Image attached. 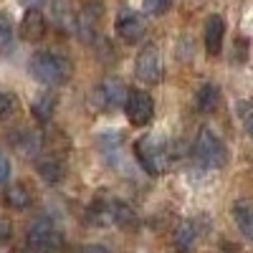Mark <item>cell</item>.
Returning a JSON list of instances; mask_svg holds the SVG:
<instances>
[{"label": "cell", "mask_w": 253, "mask_h": 253, "mask_svg": "<svg viewBox=\"0 0 253 253\" xmlns=\"http://www.w3.org/2000/svg\"><path fill=\"white\" fill-rule=\"evenodd\" d=\"M15 109H18V96L13 91H3V89H0V119L10 117Z\"/></svg>", "instance_id": "cell-21"}, {"label": "cell", "mask_w": 253, "mask_h": 253, "mask_svg": "<svg viewBox=\"0 0 253 253\" xmlns=\"http://www.w3.org/2000/svg\"><path fill=\"white\" fill-rule=\"evenodd\" d=\"M233 220L241 228L243 238H253V203L248 198H241L233 203Z\"/></svg>", "instance_id": "cell-12"}, {"label": "cell", "mask_w": 253, "mask_h": 253, "mask_svg": "<svg viewBox=\"0 0 253 253\" xmlns=\"http://www.w3.org/2000/svg\"><path fill=\"white\" fill-rule=\"evenodd\" d=\"M46 15L41 13V10H36V8H31V10H26V15H23V20H20V36H23L26 41H41L46 36Z\"/></svg>", "instance_id": "cell-10"}, {"label": "cell", "mask_w": 253, "mask_h": 253, "mask_svg": "<svg viewBox=\"0 0 253 253\" xmlns=\"http://www.w3.org/2000/svg\"><path fill=\"white\" fill-rule=\"evenodd\" d=\"M5 205L13 210H26L31 205V193L23 185H10L5 190Z\"/></svg>", "instance_id": "cell-19"}, {"label": "cell", "mask_w": 253, "mask_h": 253, "mask_svg": "<svg viewBox=\"0 0 253 253\" xmlns=\"http://www.w3.org/2000/svg\"><path fill=\"white\" fill-rule=\"evenodd\" d=\"M195 238H198V228L193 220H182L177 228H175V233H172V246L177 253H187L190 248L195 246Z\"/></svg>", "instance_id": "cell-14"}, {"label": "cell", "mask_w": 253, "mask_h": 253, "mask_svg": "<svg viewBox=\"0 0 253 253\" xmlns=\"http://www.w3.org/2000/svg\"><path fill=\"white\" fill-rule=\"evenodd\" d=\"M8 180H10V162L3 152H0V185H5Z\"/></svg>", "instance_id": "cell-23"}, {"label": "cell", "mask_w": 253, "mask_h": 253, "mask_svg": "<svg viewBox=\"0 0 253 253\" xmlns=\"http://www.w3.org/2000/svg\"><path fill=\"white\" fill-rule=\"evenodd\" d=\"M134 71H137V79L144 84H157L162 79V56H160V48L155 43H147L139 51Z\"/></svg>", "instance_id": "cell-6"}, {"label": "cell", "mask_w": 253, "mask_h": 253, "mask_svg": "<svg viewBox=\"0 0 253 253\" xmlns=\"http://www.w3.org/2000/svg\"><path fill=\"white\" fill-rule=\"evenodd\" d=\"M218 104H220V89L215 86V84H205V86H200L198 91V109L210 114V112H215L218 109Z\"/></svg>", "instance_id": "cell-16"}, {"label": "cell", "mask_w": 253, "mask_h": 253, "mask_svg": "<svg viewBox=\"0 0 253 253\" xmlns=\"http://www.w3.org/2000/svg\"><path fill=\"white\" fill-rule=\"evenodd\" d=\"M38 175L43 177V182L48 185H56L66 177V165H63L58 157H46L38 162Z\"/></svg>", "instance_id": "cell-15"}, {"label": "cell", "mask_w": 253, "mask_h": 253, "mask_svg": "<svg viewBox=\"0 0 253 253\" xmlns=\"http://www.w3.org/2000/svg\"><path fill=\"white\" fill-rule=\"evenodd\" d=\"M71 63L69 58H63L58 53H48V51H41L31 58L28 63V74L38 81L43 84V86H61V84H66L71 79Z\"/></svg>", "instance_id": "cell-1"}, {"label": "cell", "mask_w": 253, "mask_h": 253, "mask_svg": "<svg viewBox=\"0 0 253 253\" xmlns=\"http://www.w3.org/2000/svg\"><path fill=\"white\" fill-rule=\"evenodd\" d=\"M147 31V23H144V18L134 10H122L117 15V36L122 41H126V43H137V41H142Z\"/></svg>", "instance_id": "cell-9"}, {"label": "cell", "mask_w": 253, "mask_h": 253, "mask_svg": "<svg viewBox=\"0 0 253 253\" xmlns=\"http://www.w3.org/2000/svg\"><path fill=\"white\" fill-rule=\"evenodd\" d=\"M238 109H241V119H243V126H246V132L251 134V107L246 101H241L238 104Z\"/></svg>", "instance_id": "cell-25"}, {"label": "cell", "mask_w": 253, "mask_h": 253, "mask_svg": "<svg viewBox=\"0 0 253 253\" xmlns=\"http://www.w3.org/2000/svg\"><path fill=\"white\" fill-rule=\"evenodd\" d=\"M223 36H225V23L220 15H210L205 23V48L210 56H218L223 48Z\"/></svg>", "instance_id": "cell-11"}, {"label": "cell", "mask_w": 253, "mask_h": 253, "mask_svg": "<svg viewBox=\"0 0 253 253\" xmlns=\"http://www.w3.org/2000/svg\"><path fill=\"white\" fill-rule=\"evenodd\" d=\"M10 236H13V225H10V220H8V218H0V243L10 241Z\"/></svg>", "instance_id": "cell-24"}, {"label": "cell", "mask_w": 253, "mask_h": 253, "mask_svg": "<svg viewBox=\"0 0 253 253\" xmlns=\"http://www.w3.org/2000/svg\"><path fill=\"white\" fill-rule=\"evenodd\" d=\"M89 96H91V104L96 109H114V107H119V104H124L126 86L119 79H107L104 84H99Z\"/></svg>", "instance_id": "cell-7"}, {"label": "cell", "mask_w": 253, "mask_h": 253, "mask_svg": "<svg viewBox=\"0 0 253 253\" xmlns=\"http://www.w3.org/2000/svg\"><path fill=\"white\" fill-rule=\"evenodd\" d=\"M81 253H112L107 246H101V243H86L81 248Z\"/></svg>", "instance_id": "cell-26"}, {"label": "cell", "mask_w": 253, "mask_h": 253, "mask_svg": "<svg viewBox=\"0 0 253 253\" xmlns=\"http://www.w3.org/2000/svg\"><path fill=\"white\" fill-rule=\"evenodd\" d=\"M134 155L147 175H160L165 170V144L155 134H144L134 144Z\"/></svg>", "instance_id": "cell-4"}, {"label": "cell", "mask_w": 253, "mask_h": 253, "mask_svg": "<svg viewBox=\"0 0 253 253\" xmlns=\"http://www.w3.org/2000/svg\"><path fill=\"white\" fill-rule=\"evenodd\" d=\"M124 112H126V119H129L134 126H144V124H150V119L155 114V101L147 91L132 89V91H126Z\"/></svg>", "instance_id": "cell-5"}, {"label": "cell", "mask_w": 253, "mask_h": 253, "mask_svg": "<svg viewBox=\"0 0 253 253\" xmlns=\"http://www.w3.org/2000/svg\"><path fill=\"white\" fill-rule=\"evenodd\" d=\"M101 15H104L101 3H86L76 13V36L84 41V43H91V41L96 38Z\"/></svg>", "instance_id": "cell-8"}, {"label": "cell", "mask_w": 253, "mask_h": 253, "mask_svg": "<svg viewBox=\"0 0 253 253\" xmlns=\"http://www.w3.org/2000/svg\"><path fill=\"white\" fill-rule=\"evenodd\" d=\"M112 225L119 228H132L137 225V213L122 200H112Z\"/></svg>", "instance_id": "cell-17"}, {"label": "cell", "mask_w": 253, "mask_h": 253, "mask_svg": "<svg viewBox=\"0 0 253 253\" xmlns=\"http://www.w3.org/2000/svg\"><path fill=\"white\" fill-rule=\"evenodd\" d=\"M28 248L31 253H58L61 246H63V236L61 230L51 223V220H36L31 228H28Z\"/></svg>", "instance_id": "cell-3"}, {"label": "cell", "mask_w": 253, "mask_h": 253, "mask_svg": "<svg viewBox=\"0 0 253 253\" xmlns=\"http://www.w3.org/2000/svg\"><path fill=\"white\" fill-rule=\"evenodd\" d=\"M13 144L23 157H36L41 152V147H43V139H41V134L33 132V129H20L13 137Z\"/></svg>", "instance_id": "cell-13"}, {"label": "cell", "mask_w": 253, "mask_h": 253, "mask_svg": "<svg viewBox=\"0 0 253 253\" xmlns=\"http://www.w3.org/2000/svg\"><path fill=\"white\" fill-rule=\"evenodd\" d=\"M43 3H46V0H23V5H26L28 10H31V8H36V10H38Z\"/></svg>", "instance_id": "cell-27"}, {"label": "cell", "mask_w": 253, "mask_h": 253, "mask_svg": "<svg viewBox=\"0 0 253 253\" xmlns=\"http://www.w3.org/2000/svg\"><path fill=\"white\" fill-rule=\"evenodd\" d=\"M13 48V26L5 15H0V53H8Z\"/></svg>", "instance_id": "cell-20"}, {"label": "cell", "mask_w": 253, "mask_h": 253, "mask_svg": "<svg viewBox=\"0 0 253 253\" xmlns=\"http://www.w3.org/2000/svg\"><path fill=\"white\" fill-rule=\"evenodd\" d=\"M31 112L38 122H48L56 112V96L53 94H38L36 101L31 104Z\"/></svg>", "instance_id": "cell-18"}, {"label": "cell", "mask_w": 253, "mask_h": 253, "mask_svg": "<svg viewBox=\"0 0 253 253\" xmlns=\"http://www.w3.org/2000/svg\"><path fill=\"white\" fill-rule=\"evenodd\" d=\"M195 160L208 167V170H220V167L228 162V150L223 139L210 129V126H200V132L195 137V147H193Z\"/></svg>", "instance_id": "cell-2"}, {"label": "cell", "mask_w": 253, "mask_h": 253, "mask_svg": "<svg viewBox=\"0 0 253 253\" xmlns=\"http://www.w3.org/2000/svg\"><path fill=\"white\" fill-rule=\"evenodd\" d=\"M170 5V0H144V10L150 15H162Z\"/></svg>", "instance_id": "cell-22"}]
</instances>
